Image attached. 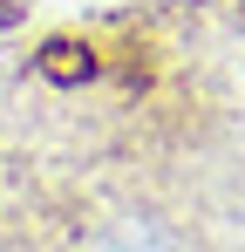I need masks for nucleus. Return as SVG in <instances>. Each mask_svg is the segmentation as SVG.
<instances>
[{
	"label": "nucleus",
	"mask_w": 245,
	"mask_h": 252,
	"mask_svg": "<svg viewBox=\"0 0 245 252\" xmlns=\"http://www.w3.org/2000/svg\"><path fill=\"white\" fill-rule=\"evenodd\" d=\"M82 252H184V239L163 225V218H143V211H122V218H102Z\"/></svg>",
	"instance_id": "obj_1"
}]
</instances>
